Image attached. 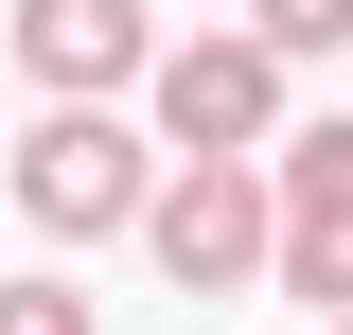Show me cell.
Here are the masks:
<instances>
[{"mask_svg":"<svg viewBox=\"0 0 353 335\" xmlns=\"http://www.w3.org/2000/svg\"><path fill=\"white\" fill-rule=\"evenodd\" d=\"M141 247H159L176 300H248V283H283V176H265V159H176L159 212H141Z\"/></svg>","mask_w":353,"mask_h":335,"instance_id":"1","label":"cell"},{"mask_svg":"<svg viewBox=\"0 0 353 335\" xmlns=\"http://www.w3.org/2000/svg\"><path fill=\"white\" fill-rule=\"evenodd\" d=\"M159 124H124V106H53L36 141H18V212L36 230H71V247H106V230H141L159 212Z\"/></svg>","mask_w":353,"mask_h":335,"instance_id":"2","label":"cell"},{"mask_svg":"<svg viewBox=\"0 0 353 335\" xmlns=\"http://www.w3.org/2000/svg\"><path fill=\"white\" fill-rule=\"evenodd\" d=\"M141 124H159V159H283V53L265 36H176L159 88H141Z\"/></svg>","mask_w":353,"mask_h":335,"instance_id":"3","label":"cell"},{"mask_svg":"<svg viewBox=\"0 0 353 335\" xmlns=\"http://www.w3.org/2000/svg\"><path fill=\"white\" fill-rule=\"evenodd\" d=\"M18 36V88H53V106H124V88H159V0H18L0 18Z\"/></svg>","mask_w":353,"mask_h":335,"instance_id":"4","label":"cell"},{"mask_svg":"<svg viewBox=\"0 0 353 335\" xmlns=\"http://www.w3.org/2000/svg\"><path fill=\"white\" fill-rule=\"evenodd\" d=\"M283 300H318V318H353V212H318V230H283Z\"/></svg>","mask_w":353,"mask_h":335,"instance_id":"5","label":"cell"},{"mask_svg":"<svg viewBox=\"0 0 353 335\" xmlns=\"http://www.w3.org/2000/svg\"><path fill=\"white\" fill-rule=\"evenodd\" d=\"M248 36L283 53V71H318V53H353V0H248Z\"/></svg>","mask_w":353,"mask_h":335,"instance_id":"6","label":"cell"},{"mask_svg":"<svg viewBox=\"0 0 353 335\" xmlns=\"http://www.w3.org/2000/svg\"><path fill=\"white\" fill-rule=\"evenodd\" d=\"M0 335H88V283H0Z\"/></svg>","mask_w":353,"mask_h":335,"instance_id":"7","label":"cell"},{"mask_svg":"<svg viewBox=\"0 0 353 335\" xmlns=\"http://www.w3.org/2000/svg\"><path fill=\"white\" fill-rule=\"evenodd\" d=\"M0 88H18V36H0Z\"/></svg>","mask_w":353,"mask_h":335,"instance_id":"8","label":"cell"},{"mask_svg":"<svg viewBox=\"0 0 353 335\" xmlns=\"http://www.w3.org/2000/svg\"><path fill=\"white\" fill-rule=\"evenodd\" d=\"M318 335H353V318H318Z\"/></svg>","mask_w":353,"mask_h":335,"instance_id":"9","label":"cell"}]
</instances>
